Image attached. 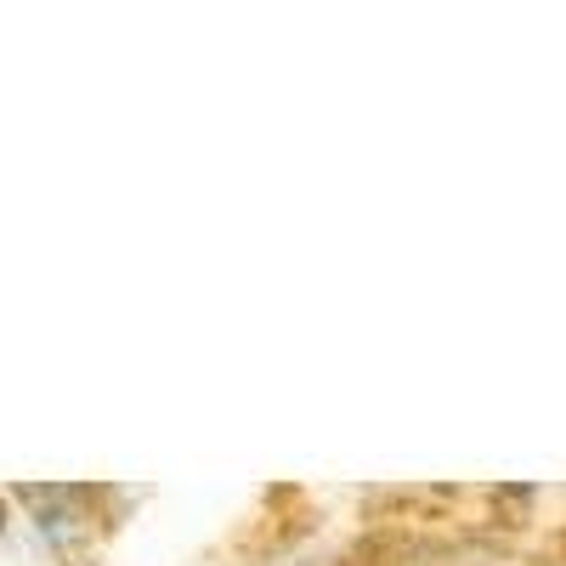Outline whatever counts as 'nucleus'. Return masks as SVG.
Returning a JSON list of instances; mask_svg holds the SVG:
<instances>
[]
</instances>
